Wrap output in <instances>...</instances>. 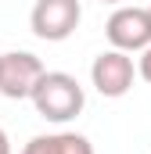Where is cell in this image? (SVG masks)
Returning <instances> with one entry per match:
<instances>
[{
    "label": "cell",
    "mask_w": 151,
    "mask_h": 154,
    "mask_svg": "<svg viewBox=\"0 0 151 154\" xmlns=\"http://www.w3.org/2000/svg\"><path fill=\"white\" fill-rule=\"evenodd\" d=\"M83 22V4L79 0H36L29 11L33 36L47 43H61L79 29Z\"/></svg>",
    "instance_id": "7a4b0ae2"
},
{
    "label": "cell",
    "mask_w": 151,
    "mask_h": 154,
    "mask_svg": "<svg viewBox=\"0 0 151 154\" xmlns=\"http://www.w3.org/2000/svg\"><path fill=\"white\" fill-rule=\"evenodd\" d=\"M133 57L126 50H101L90 65V82L101 97H126L133 86Z\"/></svg>",
    "instance_id": "5b68a950"
},
{
    "label": "cell",
    "mask_w": 151,
    "mask_h": 154,
    "mask_svg": "<svg viewBox=\"0 0 151 154\" xmlns=\"http://www.w3.org/2000/svg\"><path fill=\"white\" fill-rule=\"evenodd\" d=\"M0 154H11V140H7V133L0 129Z\"/></svg>",
    "instance_id": "ba28073f"
},
{
    "label": "cell",
    "mask_w": 151,
    "mask_h": 154,
    "mask_svg": "<svg viewBox=\"0 0 151 154\" xmlns=\"http://www.w3.org/2000/svg\"><path fill=\"white\" fill-rule=\"evenodd\" d=\"M22 154H94V143L83 133H47V136H33Z\"/></svg>",
    "instance_id": "8992f818"
},
{
    "label": "cell",
    "mask_w": 151,
    "mask_h": 154,
    "mask_svg": "<svg viewBox=\"0 0 151 154\" xmlns=\"http://www.w3.org/2000/svg\"><path fill=\"white\" fill-rule=\"evenodd\" d=\"M137 72H140V79H144V82H151V47H144V50H140Z\"/></svg>",
    "instance_id": "52a82bcc"
},
{
    "label": "cell",
    "mask_w": 151,
    "mask_h": 154,
    "mask_svg": "<svg viewBox=\"0 0 151 154\" xmlns=\"http://www.w3.org/2000/svg\"><path fill=\"white\" fill-rule=\"evenodd\" d=\"M101 4H122V0H101Z\"/></svg>",
    "instance_id": "9c48e42d"
},
{
    "label": "cell",
    "mask_w": 151,
    "mask_h": 154,
    "mask_svg": "<svg viewBox=\"0 0 151 154\" xmlns=\"http://www.w3.org/2000/svg\"><path fill=\"white\" fill-rule=\"evenodd\" d=\"M104 36L115 50H126V54L151 47V11L133 7V4H119L104 25Z\"/></svg>",
    "instance_id": "277c9868"
},
{
    "label": "cell",
    "mask_w": 151,
    "mask_h": 154,
    "mask_svg": "<svg viewBox=\"0 0 151 154\" xmlns=\"http://www.w3.org/2000/svg\"><path fill=\"white\" fill-rule=\"evenodd\" d=\"M148 11H151V7H148Z\"/></svg>",
    "instance_id": "30bf717a"
},
{
    "label": "cell",
    "mask_w": 151,
    "mask_h": 154,
    "mask_svg": "<svg viewBox=\"0 0 151 154\" xmlns=\"http://www.w3.org/2000/svg\"><path fill=\"white\" fill-rule=\"evenodd\" d=\"M29 100H33V108H36L40 118L65 125V122H72L83 111L86 93H83L79 79L69 75V72H43V79L36 82V90H33Z\"/></svg>",
    "instance_id": "6da1fadb"
},
{
    "label": "cell",
    "mask_w": 151,
    "mask_h": 154,
    "mask_svg": "<svg viewBox=\"0 0 151 154\" xmlns=\"http://www.w3.org/2000/svg\"><path fill=\"white\" fill-rule=\"evenodd\" d=\"M43 61L29 50H7L0 54V93L7 100H29L36 82L43 79Z\"/></svg>",
    "instance_id": "3957f363"
}]
</instances>
